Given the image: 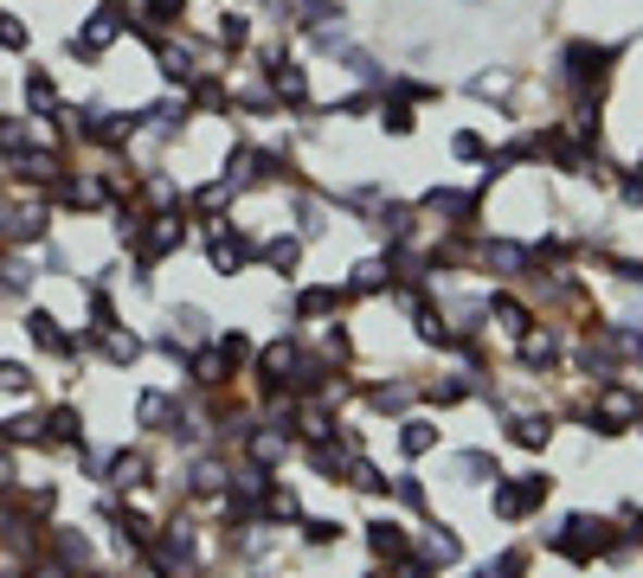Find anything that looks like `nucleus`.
<instances>
[{"instance_id": "f257e3e1", "label": "nucleus", "mask_w": 643, "mask_h": 578, "mask_svg": "<svg viewBox=\"0 0 643 578\" xmlns=\"http://www.w3.org/2000/svg\"><path fill=\"white\" fill-rule=\"evenodd\" d=\"M129 20H136V13H129L123 0H103V7H97V13L72 33V39H65V46H72V59H103V52L123 39V26H129Z\"/></svg>"}, {"instance_id": "f03ea898", "label": "nucleus", "mask_w": 643, "mask_h": 578, "mask_svg": "<svg viewBox=\"0 0 643 578\" xmlns=\"http://www.w3.org/2000/svg\"><path fill=\"white\" fill-rule=\"evenodd\" d=\"M554 546H560L567 560H592V553H611L618 540H611V520H598V514H572Z\"/></svg>"}, {"instance_id": "7ed1b4c3", "label": "nucleus", "mask_w": 643, "mask_h": 578, "mask_svg": "<svg viewBox=\"0 0 643 578\" xmlns=\"http://www.w3.org/2000/svg\"><path fill=\"white\" fill-rule=\"evenodd\" d=\"M611 59H618L611 46H585V39H579V46H567V77L579 84V90H592V97H598V90H605V77H611Z\"/></svg>"}, {"instance_id": "20e7f679", "label": "nucleus", "mask_w": 643, "mask_h": 578, "mask_svg": "<svg viewBox=\"0 0 643 578\" xmlns=\"http://www.w3.org/2000/svg\"><path fill=\"white\" fill-rule=\"evenodd\" d=\"M181 238H187V225L174 213H161V218H143V231H136V251H143V271L148 264H161L168 251H181Z\"/></svg>"}, {"instance_id": "39448f33", "label": "nucleus", "mask_w": 643, "mask_h": 578, "mask_svg": "<svg viewBox=\"0 0 643 578\" xmlns=\"http://www.w3.org/2000/svg\"><path fill=\"white\" fill-rule=\"evenodd\" d=\"M554 495V482L547 476H521V482H502L496 489V514L502 520H521V514H534V507Z\"/></svg>"}, {"instance_id": "423d86ee", "label": "nucleus", "mask_w": 643, "mask_h": 578, "mask_svg": "<svg viewBox=\"0 0 643 578\" xmlns=\"http://www.w3.org/2000/svg\"><path fill=\"white\" fill-rule=\"evenodd\" d=\"M13 167H20V180H33V187H59V180H65V154H59V148H20V154H13Z\"/></svg>"}, {"instance_id": "0eeeda50", "label": "nucleus", "mask_w": 643, "mask_h": 578, "mask_svg": "<svg viewBox=\"0 0 643 578\" xmlns=\"http://www.w3.org/2000/svg\"><path fill=\"white\" fill-rule=\"evenodd\" d=\"M26 335H33L46 354H59V361H72L77 348H84L77 335H65V328H59V315H52V309H26Z\"/></svg>"}, {"instance_id": "6e6552de", "label": "nucleus", "mask_w": 643, "mask_h": 578, "mask_svg": "<svg viewBox=\"0 0 643 578\" xmlns=\"http://www.w3.org/2000/svg\"><path fill=\"white\" fill-rule=\"evenodd\" d=\"M207 257H213L219 277H238V271H245V264H251L258 251H251V238H245V231H225V225H219L213 244H207Z\"/></svg>"}, {"instance_id": "1a4fd4ad", "label": "nucleus", "mask_w": 643, "mask_h": 578, "mask_svg": "<svg viewBox=\"0 0 643 578\" xmlns=\"http://www.w3.org/2000/svg\"><path fill=\"white\" fill-rule=\"evenodd\" d=\"M643 412V399L631 386H605V399H598V437H618V425H631Z\"/></svg>"}, {"instance_id": "9d476101", "label": "nucleus", "mask_w": 643, "mask_h": 578, "mask_svg": "<svg viewBox=\"0 0 643 578\" xmlns=\"http://www.w3.org/2000/svg\"><path fill=\"white\" fill-rule=\"evenodd\" d=\"M245 456H251L258 469H277V463L289 456V431L284 425H258V431L245 437Z\"/></svg>"}, {"instance_id": "9b49d317", "label": "nucleus", "mask_w": 643, "mask_h": 578, "mask_svg": "<svg viewBox=\"0 0 643 578\" xmlns=\"http://www.w3.org/2000/svg\"><path fill=\"white\" fill-rule=\"evenodd\" d=\"M425 213H431V218H450V231H463V225L477 218V193H457V187H437V193H425Z\"/></svg>"}, {"instance_id": "f8f14e48", "label": "nucleus", "mask_w": 643, "mask_h": 578, "mask_svg": "<svg viewBox=\"0 0 643 578\" xmlns=\"http://www.w3.org/2000/svg\"><path fill=\"white\" fill-rule=\"evenodd\" d=\"M103 482H110V489H148V456L143 450H116V456L103 463Z\"/></svg>"}, {"instance_id": "ddd939ff", "label": "nucleus", "mask_w": 643, "mask_h": 578, "mask_svg": "<svg viewBox=\"0 0 643 578\" xmlns=\"http://www.w3.org/2000/svg\"><path fill=\"white\" fill-rule=\"evenodd\" d=\"M367 546H373V560H406V546H412V540H406V527H399V520H386V514H380V520L367 527Z\"/></svg>"}, {"instance_id": "4468645a", "label": "nucleus", "mask_w": 643, "mask_h": 578, "mask_svg": "<svg viewBox=\"0 0 643 578\" xmlns=\"http://www.w3.org/2000/svg\"><path fill=\"white\" fill-rule=\"evenodd\" d=\"M419 560H425V566H457V560H463V540H457L450 527H425V540H419Z\"/></svg>"}, {"instance_id": "2eb2a0df", "label": "nucleus", "mask_w": 643, "mask_h": 578, "mask_svg": "<svg viewBox=\"0 0 643 578\" xmlns=\"http://www.w3.org/2000/svg\"><path fill=\"white\" fill-rule=\"evenodd\" d=\"M39 437H46V443H84V418H77V405L46 412V418H39Z\"/></svg>"}, {"instance_id": "dca6fc26", "label": "nucleus", "mask_w": 643, "mask_h": 578, "mask_svg": "<svg viewBox=\"0 0 643 578\" xmlns=\"http://www.w3.org/2000/svg\"><path fill=\"white\" fill-rule=\"evenodd\" d=\"M20 90H26V110H33V116H52V110H59V84H52V72H39V65H33Z\"/></svg>"}, {"instance_id": "f3484780", "label": "nucleus", "mask_w": 643, "mask_h": 578, "mask_svg": "<svg viewBox=\"0 0 643 578\" xmlns=\"http://www.w3.org/2000/svg\"><path fill=\"white\" fill-rule=\"evenodd\" d=\"M412 328H419V341H425V348H450V341H457V335H450V322H444L437 309H425L419 296H412Z\"/></svg>"}, {"instance_id": "a211bd4d", "label": "nucleus", "mask_w": 643, "mask_h": 578, "mask_svg": "<svg viewBox=\"0 0 643 578\" xmlns=\"http://www.w3.org/2000/svg\"><path fill=\"white\" fill-rule=\"evenodd\" d=\"M271 90H277L284 103H309V77H302V65H284V59H271Z\"/></svg>"}, {"instance_id": "6ab92c4d", "label": "nucleus", "mask_w": 643, "mask_h": 578, "mask_svg": "<svg viewBox=\"0 0 643 578\" xmlns=\"http://www.w3.org/2000/svg\"><path fill=\"white\" fill-rule=\"evenodd\" d=\"M483 264L515 277V271H528V264H534V251H521V244H508V238H490V244H483Z\"/></svg>"}, {"instance_id": "aec40b11", "label": "nucleus", "mask_w": 643, "mask_h": 578, "mask_svg": "<svg viewBox=\"0 0 643 578\" xmlns=\"http://www.w3.org/2000/svg\"><path fill=\"white\" fill-rule=\"evenodd\" d=\"M508 437H515L521 450H541V443L554 437V418H547V412H521V418L508 425Z\"/></svg>"}, {"instance_id": "412c9836", "label": "nucleus", "mask_w": 643, "mask_h": 578, "mask_svg": "<svg viewBox=\"0 0 643 578\" xmlns=\"http://www.w3.org/2000/svg\"><path fill=\"white\" fill-rule=\"evenodd\" d=\"M136 418H143V431H168L174 425V399L168 392H143L136 399Z\"/></svg>"}, {"instance_id": "4be33fe9", "label": "nucleus", "mask_w": 643, "mask_h": 578, "mask_svg": "<svg viewBox=\"0 0 643 578\" xmlns=\"http://www.w3.org/2000/svg\"><path fill=\"white\" fill-rule=\"evenodd\" d=\"M97 341H103V361H110V366H136V361H143V341H136V335H123V328H110V335H97Z\"/></svg>"}, {"instance_id": "5701e85b", "label": "nucleus", "mask_w": 643, "mask_h": 578, "mask_svg": "<svg viewBox=\"0 0 643 578\" xmlns=\"http://www.w3.org/2000/svg\"><path fill=\"white\" fill-rule=\"evenodd\" d=\"M289 361H296V348H289V341H271V348L258 354V379H264V386H277V379L289 373Z\"/></svg>"}, {"instance_id": "b1692460", "label": "nucleus", "mask_w": 643, "mask_h": 578, "mask_svg": "<svg viewBox=\"0 0 643 578\" xmlns=\"http://www.w3.org/2000/svg\"><path fill=\"white\" fill-rule=\"evenodd\" d=\"M490 315H496L508 335H528V328H534V315H528V309H521L515 296H490Z\"/></svg>"}, {"instance_id": "393cba45", "label": "nucleus", "mask_w": 643, "mask_h": 578, "mask_svg": "<svg viewBox=\"0 0 643 578\" xmlns=\"http://www.w3.org/2000/svg\"><path fill=\"white\" fill-rule=\"evenodd\" d=\"M554 361H560V341L528 328V335H521V366H554Z\"/></svg>"}, {"instance_id": "a878e982", "label": "nucleus", "mask_w": 643, "mask_h": 578, "mask_svg": "<svg viewBox=\"0 0 643 578\" xmlns=\"http://www.w3.org/2000/svg\"><path fill=\"white\" fill-rule=\"evenodd\" d=\"M431 443H437V425H425V418H406V425H399V450H406V456H425Z\"/></svg>"}, {"instance_id": "bb28decb", "label": "nucleus", "mask_w": 643, "mask_h": 578, "mask_svg": "<svg viewBox=\"0 0 643 578\" xmlns=\"http://www.w3.org/2000/svg\"><path fill=\"white\" fill-rule=\"evenodd\" d=\"M168 341H181V348L207 341V315H200V309H174V335H168Z\"/></svg>"}, {"instance_id": "cd10ccee", "label": "nucleus", "mask_w": 643, "mask_h": 578, "mask_svg": "<svg viewBox=\"0 0 643 578\" xmlns=\"http://www.w3.org/2000/svg\"><path fill=\"white\" fill-rule=\"evenodd\" d=\"M258 257H264V264H271L277 277H289V271H296V257H302V244H296V238H271V244H264Z\"/></svg>"}, {"instance_id": "c85d7f7f", "label": "nucleus", "mask_w": 643, "mask_h": 578, "mask_svg": "<svg viewBox=\"0 0 643 578\" xmlns=\"http://www.w3.org/2000/svg\"><path fill=\"white\" fill-rule=\"evenodd\" d=\"M187 489H194V495H219V489H225V463H219V456H200Z\"/></svg>"}, {"instance_id": "c756f323", "label": "nucleus", "mask_w": 643, "mask_h": 578, "mask_svg": "<svg viewBox=\"0 0 643 578\" xmlns=\"http://www.w3.org/2000/svg\"><path fill=\"white\" fill-rule=\"evenodd\" d=\"M386 277H393V264H380V257L355 264V296H380V289H386Z\"/></svg>"}, {"instance_id": "7c9ffc66", "label": "nucleus", "mask_w": 643, "mask_h": 578, "mask_svg": "<svg viewBox=\"0 0 643 578\" xmlns=\"http://www.w3.org/2000/svg\"><path fill=\"white\" fill-rule=\"evenodd\" d=\"M59 566L72 573V566H90V540L72 533V527H59Z\"/></svg>"}, {"instance_id": "2f4dec72", "label": "nucleus", "mask_w": 643, "mask_h": 578, "mask_svg": "<svg viewBox=\"0 0 643 578\" xmlns=\"http://www.w3.org/2000/svg\"><path fill=\"white\" fill-rule=\"evenodd\" d=\"M457 476H470V482H496V456H483V450H463V456H457Z\"/></svg>"}, {"instance_id": "473e14b6", "label": "nucleus", "mask_w": 643, "mask_h": 578, "mask_svg": "<svg viewBox=\"0 0 643 578\" xmlns=\"http://www.w3.org/2000/svg\"><path fill=\"white\" fill-rule=\"evenodd\" d=\"M335 302H342V289H302L296 296V315H329Z\"/></svg>"}, {"instance_id": "72a5a7b5", "label": "nucleus", "mask_w": 643, "mask_h": 578, "mask_svg": "<svg viewBox=\"0 0 643 578\" xmlns=\"http://www.w3.org/2000/svg\"><path fill=\"white\" fill-rule=\"evenodd\" d=\"M309 463H316L322 476H348V456H342L335 443H322V437H316V450H309Z\"/></svg>"}, {"instance_id": "f704fd0d", "label": "nucleus", "mask_w": 643, "mask_h": 578, "mask_svg": "<svg viewBox=\"0 0 643 578\" xmlns=\"http://www.w3.org/2000/svg\"><path fill=\"white\" fill-rule=\"evenodd\" d=\"M219 361H225V366H232V373H238V366L251 361V341H245L238 328H232V335H219Z\"/></svg>"}, {"instance_id": "c9c22d12", "label": "nucleus", "mask_w": 643, "mask_h": 578, "mask_svg": "<svg viewBox=\"0 0 643 578\" xmlns=\"http://www.w3.org/2000/svg\"><path fill=\"white\" fill-rule=\"evenodd\" d=\"M258 502H264V514H271V520H296V489H264Z\"/></svg>"}, {"instance_id": "e433bc0d", "label": "nucleus", "mask_w": 643, "mask_h": 578, "mask_svg": "<svg viewBox=\"0 0 643 578\" xmlns=\"http://www.w3.org/2000/svg\"><path fill=\"white\" fill-rule=\"evenodd\" d=\"M380 129L386 136H412V103H386L380 110Z\"/></svg>"}, {"instance_id": "4c0bfd02", "label": "nucleus", "mask_w": 643, "mask_h": 578, "mask_svg": "<svg viewBox=\"0 0 643 578\" xmlns=\"http://www.w3.org/2000/svg\"><path fill=\"white\" fill-rule=\"evenodd\" d=\"M367 399H373L380 412H406V405H412V386H373Z\"/></svg>"}, {"instance_id": "58836bf2", "label": "nucleus", "mask_w": 643, "mask_h": 578, "mask_svg": "<svg viewBox=\"0 0 643 578\" xmlns=\"http://www.w3.org/2000/svg\"><path fill=\"white\" fill-rule=\"evenodd\" d=\"M26 39H33V33H26V20H13V13L0 7V46H7V52H26Z\"/></svg>"}, {"instance_id": "ea45409f", "label": "nucleus", "mask_w": 643, "mask_h": 578, "mask_svg": "<svg viewBox=\"0 0 643 578\" xmlns=\"http://www.w3.org/2000/svg\"><path fill=\"white\" fill-rule=\"evenodd\" d=\"M148 20H161V26H181L187 20V0H143Z\"/></svg>"}, {"instance_id": "a19ab883", "label": "nucleus", "mask_w": 643, "mask_h": 578, "mask_svg": "<svg viewBox=\"0 0 643 578\" xmlns=\"http://www.w3.org/2000/svg\"><path fill=\"white\" fill-rule=\"evenodd\" d=\"M380 231L386 238H406L412 231V206H380Z\"/></svg>"}, {"instance_id": "79ce46f5", "label": "nucleus", "mask_w": 643, "mask_h": 578, "mask_svg": "<svg viewBox=\"0 0 643 578\" xmlns=\"http://www.w3.org/2000/svg\"><path fill=\"white\" fill-rule=\"evenodd\" d=\"M245 39H251V26H245V13H225V20H219V46H232V52H238Z\"/></svg>"}, {"instance_id": "37998d69", "label": "nucleus", "mask_w": 643, "mask_h": 578, "mask_svg": "<svg viewBox=\"0 0 643 578\" xmlns=\"http://www.w3.org/2000/svg\"><path fill=\"white\" fill-rule=\"evenodd\" d=\"M342 533H348L342 520H309V527H302V540H309V546H335Z\"/></svg>"}, {"instance_id": "c03bdc74", "label": "nucleus", "mask_w": 643, "mask_h": 578, "mask_svg": "<svg viewBox=\"0 0 643 578\" xmlns=\"http://www.w3.org/2000/svg\"><path fill=\"white\" fill-rule=\"evenodd\" d=\"M348 476H355V489H360V495H380V489H386V476H380L373 463H348Z\"/></svg>"}, {"instance_id": "a18cd8bd", "label": "nucleus", "mask_w": 643, "mask_h": 578, "mask_svg": "<svg viewBox=\"0 0 643 578\" xmlns=\"http://www.w3.org/2000/svg\"><path fill=\"white\" fill-rule=\"evenodd\" d=\"M26 142H33V136H26V123H20V116H0V148H7V154H20Z\"/></svg>"}, {"instance_id": "49530a36", "label": "nucleus", "mask_w": 643, "mask_h": 578, "mask_svg": "<svg viewBox=\"0 0 643 578\" xmlns=\"http://www.w3.org/2000/svg\"><path fill=\"white\" fill-rule=\"evenodd\" d=\"M470 392H477L470 379H444V386H431V399H437V405H463Z\"/></svg>"}, {"instance_id": "de8ad7c7", "label": "nucleus", "mask_w": 643, "mask_h": 578, "mask_svg": "<svg viewBox=\"0 0 643 578\" xmlns=\"http://www.w3.org/2000/svg\"><path fill=\"white\" fill-rule=\"evenodd\" d=\"M450 154H457V161H483V136H477V129L450 136Z\"/></svg>"}, {"instance_id": "09e8293b", "label": "nucleus", "mask_w": 643, "mask_h": 578, "mask_svg": "<svg viewBox=\"0 0 643 578\" xmlns=\"http://www.w3.org/2000/svg\"><path fill=\"white\" fill-rule=\"evenodd\" d=\"M393 495H399L406 507H425V482H419V476H399V482H393Z\"/></svg>"}, {"instance_id": "8fccbe9b", "label": "nucleus", "mask_w": 643, "mask_h": 578, "mask_svg": "<svg viewBox=\"0 0 643 578\" xmlns=\"http://www.w3.org/2000/svg\"><path fill=\"white\" fill-rule=\"evenodd\" d=\"M194 373H200V386H219V373H225V361H219V354H200V361H194Z\"/></svg>"}, {"instance_id": "3c124183", "label": "nucleus", "mask_w": 643, "mask_h": 578, "mask_svg": "<svg viewBox=\"0 0 643 578\" xmlns=\"http://www.w3.org/2000/svg\"><path fill=\"white\" fill-rule=\"evenodd\" d=\"M625 200H631V206H643V167H631V174H625Z\"/></svg>"}, {"instance_id": "603ef678", "label": "nucleus", "mask_w": 643, "mask_h": 578, "mask_svg": "<svg viewBox=\"0 0 643 578\" xmlns=\"http://www.w3.org/2000/svg\"><path fill=\"white\" fill-rule=\"evenodd\" d=\"M194 97H200V110H219V103H225V90H219V84H200Z\"/></svg>"}, {"instance_id": "864d4df0", "label": "nucleus", "mask_w": 643, "mask_h": 578, "mask_svg": "<svg viewBox=\"0 0 643 578\" xmlns=\"http://www.w3.org/2000/svg\"><path fill=\"white\" fill-rule=\"evenodd\" d=\"M393 566H399V578H431L425 560H393Z\"/></svg>"}, {"instance_id": "5fc2aeb1", "label": "nucleus", "mask_w": 643, "mask_h": 578, "mask_svg": "<svg viewBox=\"0 0 643 578\" xmlns=\"http://www.w3.org/2000/svg\"><path fill=\"white\" fill-rule=\"evenodd\" d=\"M7 489H13V463L0 456V495H7Z\"/></svg>"}, {"instance_id": "6e6d98bb", "label": "nucleus", "mask_w": 643, "mask_h": 578, "mask_svg": "<svg viewBox=\"0 0 643 578\" xmlns=\"http://www.w3.org/2000/svg\"><path fill=\"white\" fill-rule=\"evenodd\" d=\"M631 546H643V507L631 514Z\"/></svg>"}]
</instances>
